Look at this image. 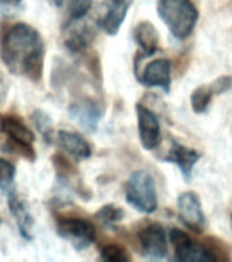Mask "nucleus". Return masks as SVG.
<instances>
[{
  "instance_id": "obj_3",
  "label": "nucleus",
  "mask_w": 232,
  "mask_h": 262,
  "mask_svg": "<svg viewBox=\"0 0 232 262\" xmlns=\"http://www.w3.org/2000/svg\"><path fill=\"white\" fill-rule=\"evenodd\" d=\"M124 195L127 204L138 212L151 214L157 210L159 201H157L156 183L153 176L147 171L138 169L131 173L126 182Z\"/></svg>"
},
{
  "instance_id": "obj_10",
  "label": "nucleus",
  "mask_w": 232,
  "mask_h": 262,
  "mask_svg": "<svg viewBox=\"0 0 232 262\" xmlns=\"http://www.w3.org/2000/svg\"><path fill=\"white\" fill-rule=\"evenodd\" d=\"M139 245L143 254L152 259H164L168 254L167 233L159 223H152L138 232Z\"/></svg>"
},
{
  "instance_id": "obj_21",
  "label": "nucleus",
  "mask_w": 232,
  "mask_h": 262,
  "mask_svg": "<svg viewBox=\"0 0 232 262\" xmlns=\"http://www.w3.org/2000/svg\"><path fill=\"white\" fill-rule=\"evenodd\" d=\"M16 168L8 160L0 157V190L6 194L14 190Z\"/></svg>"
},
{
  "instance_id": "obj_17",
  "label": "nucleus",
  "mask_w": 232,
  "mask_h": 262,
  "mask_svg": "<svg viewBox=\"0 0 232 262\" xmlns=\"http://www.w3.org/2000/svg\"><path fill=\"white\" fill-rule=\"evenodd\" d=\"M133 38L135 44L139 47L143 56H152L159 49V32L155 28V25L149 20H142L133 29Z\"/></svg>"
},
{
  "instance_id": "obj_24",
  "label": "nucleus",
  "mask_w": 232,
  "mask_h": 262,
  "mask_svg": "<svg viewBox=\"0 0 232 262\" xmlns=\"http://www.w3.org/2000/svg\"><path fill=\"white\" fill-rule=\"evenodd\" d=\"M210 88H212L215 96L225 93V92L232 89V78L228 75H223V77L217 78L215 82H212Z\"/></svg>"
},
{
  "instance_id": "obj_23",
  "label": "nucleus",
  "mask_w": 232,
  "mask_h": 262,
  "mask_svg": "<svg viewBox=\"0 0 232 262\" xmlns=\"http://www.w3.org/2000/svg\"><path fill=\"white\" fill-rule=\"evenodd\" d=\"M94 0H69V20L83 19Z\"/></svg>"
},
{
  "instance_id": "obj_2",
  "label": "nucleus",
  "mask_w": 232,
  "mask_h": 262,
  "mask_svg": "<svg viewBox=\"0 0 232 262\" xmlns=\"http://www.w3.org/2000/svg\"><path fill=\"white\" fill-rule=\"evenodd\" d=\"M157 15L176 40H186L200 18L193 0H157Z\"/></svg>"
},
{
  "instance_id": "obj_27",
  "label": "nucleus",
  "mask_w": 232,
  "mask_h": 262,
  "mask_svg": "<svg viewBox=\"0 0 232 262\" xmlns=\"http://www.w3.org/2000/svg\"><path fill=\"white\" fill-rule=\"evenodd\" d=\"M231 228H232V214H231Z\"/></svg>"
},
{
  "instance_id": "obj_19",
  "label": "nucleus",
  "mask_w": 232,
  "mask_h": 262,
  "mask_svg": "<svg viewBox=\"0 0 232 262\" xmlns=\"http://www.w3.org/2000/svg\"><path fill=\"white\" fill-rule=\"evenodd\" d=\"M32 120L34 127H36V130L40 133L41 138L44 139L48 145L49 143H52L53 137H55L52 118H51L45 111L34 110L32 114Z\"/></svg>"
},
{
  "instance_id": "obj_11",
  "label": "nucleus",
  "mask_w": 232,
  "mask_h": 262,
  "mask_svg": "<svg viewBox=\"0 0 232 262\" xmlns=\"http://www.w3.org/2000/svg\"><path fill=\"white\" fill-rule=\"evenodd\" d=\"M69 116L86 133H96L102 118V108L93 100H82L69 106Z\"/></svg>"
},
{
  "instance_id": "obj_25",
  "label": "nucleus",
  "mask_w": 232,
  "mask_h": 262,
  "mask_svg": "<svg viewBox=\"0 0 232 262\" xmlns=\"http://www.w3.org/2000/svg\"><path fill=\"white\" fill-rule=\"evenodd\" d=\"M19 3H20V0H0V6H3V7H7V8L16 7Z\"/></svg>"
},
{
  "instance_id": "obj_18",
  "label": "nucleus",
  "mask_w": 232,
  "mask_h": 262,
  "mask_svg": "<svg viewBox=\"0 0 232 262\" xmlns=\"http://www.w3.org/2000/svg\"><path fill=\"white\" fill-rule=\"evenodd\" d=\"M124 210L120 206L114 204H107L98 209L94 217L102 227L106 228H115L120 221L124 219Z\"/></svg>"
},
{
  "instance_id": "obj_14",
  "label": "nucleus",
  "mask_w": 232,
  "mask_h": 262,
  "mask_svg": "<svg viewBox=\"0 0 232 262\" xmlns=\"http://www.w3.org/2000/svg\"><path fill=\"white\" fill-rule=\"evenodd\" d=\"M7 204L10 213L15 220L20 236L26 239V241H32L34 219H33L30 209L26 205V202L16 194L15 190H12L11 192L7 194Z\"/></svg>"
},
{
  "instance_id": "obj_16",
  "label": "nucleus",
  "mask_w": 232,
  "mask_h": 262,
  "mask_svg": "<svg viewBox=\"0 0 232 262\" xmlns=\"http://www.w3.org/2000/svg\"><path fill=\"white\" fill-rule=\"evenodd\" d=\"M79 20H69L65 45L71 53H83L93 41L94 33L88 25H78Z\"/></svg>"
},
{
  "instance_id": "obj_26",
  "label": "nucleus",
  "mask_w": 232,
  "mask_h": 262,
  "mask_svg": "<svg viewBox=\"0 0 232 262\" xmlns=\"http://www.w3.org/2000/svg\"><path fill=\"white\" fill-rule=\"evenodd\" d=\"M53 4L56 6V7H61L63 6V3H65V0H52Z\"/></svg>"
},
{
  "instance_id": "obj_5",
  "label": "nucleus",
  "mask_w": 232,
  "mask_h": 262,
  "mask_svg": "<svg viewBox=\"0 0 232 262\" xmlns=\"http://www.w3.org/2000/svg\"><path fill=\"white\" fill-rule=\"evenodd\" d=\"M57 233L78 251L86 250L96 241V228L81 217H61L57 220Z\"/></svg>"
},
{
  "instance_id": "obj_20",
  "label": "nucleus",
  "mask_w": 232,
  "mask_h": 262,
  "mask_svg": "<svg viewBox=\"0 0 232 262\" xmlns=\"http://www.w3.org/2000/svg\"><path fill=\"white\" fill-rule=\"evenodd\" d=\"M215 96L210 85H202L198 86L193 90L192 96H190V101H192V108L196 114H204L206 112L210 105L212 97Z\"/></svg>"
},
{
  "instance_id": "obj_12",
  "label": "nucleus",
  "mask_w": 232,
  "mask_h": 262,
  "mask_svg": "<svg viewBox=\"0 0 232 262\" xmlns=\"http://www.w3.org/2000/svg\"><path fill=\"white\" fill-rule=\"evenodd\" d=\"M138 81L146 88H161L168 93L171 89V61L164 57L151 61L138 77Z\"/></svg>"
},
{
  "instance_id": "obj_8",
  "label": "nucleus",
  "mask_w": 232,
  "mask_h": 262,
  "mask_svg": "<svg viewBox=\"0 0 232 262\" xmlns=\"http://www.w3.org/2000/svg\"><path fill=\"white\" fill-rule=\"evenodd\" d=\"M141 145L146 150H155L161 142V126L157 115L142 104L135 105Z\"/></svg>"
},
{
  "instance_id": "obj_7",
  "label": "nucleus",
  "mask_w": 232,
  "mask_h": 262,
  "mask_svg": "<svg viewBox=\"0 0 232 262\" xmlns=\"http://www.w3.org/2000/svg\"><path fill=\"white\" fill-rule=\"evenodd\" d=\"M178 214L184 227L193 232H204L206 220L201 205L200 196L194 191H184L178 196Z\"/></svg>"
},
{
  "instance_id": "obj_6",
  "label": "nucleus",
  "mask_w": 232,
  "mask_h": 262,
  "mask_svg": "<svg viewBox=\"0 0 232 262\" xmlns=\"http://www.w3.org/2000/svg\"><path fill=\"white\" fill-rule=\"evenodd\" d=\"M170 241L174 246L175 259L179 262H216L217 258L209 247L200 245L182 229L172 228Z\"/></svg>"
},
{
  "instance_id": "obj_4",
  "label": "nucleus",
  "mask_w": 232,
  "mask_h": 262,
  "mask_svg": "<svg viewBox=\"0 0 232 262\" xmlns=\"http://www.w3.org/2000/svg\"><path fill=\"white\" fill-rule=\"evenodd\" d=\"M0 128L8 137L10 149L12 151H18L25 159H36V151L33 149L34 134L24 123V120L12 115H7L0 119Z\"/></svg>"
},
{
  "instance_id": "obj_1",
  "label": "nucleus",
  "mask_w": 232,
  "mask_h": 262,
  "mask_svg": "<svg viewBox=\"0 0 232 262\" xmlns=\"http://www.w3.org/2000/svg\"><path fill=\"white\" fill-rule=\"evenodd\" d=\"M44 57V40L37 29L25 22L8 28L0 44V59L10 73L30 81H40Z\"/></svg>"
},
{
  "instance_id": "obj_28",
  "label": "nucleus",
  "mask_w": 232,
  "mask_h": 262,
  "mask_svg": "<svg viewBox=\"0 0 232 262\" xmlns=\"http://www.w3.org/2000/svg\"><path fill=\"white\" fill-rule=\"evenodd\" d=\"M0 223H2V220H0Z\"/></svg>"
},
{
  "instance_id": "obj_13",
  "label": "nucleus",
  "mask_w": 232,
  "mask_h": 262,
  "mask_svg": "<svg viewBox=\"0 0 232 262\" xmlns=\"http://www.w3.org/2000/svg\"><path fill=\"white\" fill-rule=\"evenodd\" d=\"M201 159V153L197 151L196 149L192 147L183 146L179 142H172L170 150H168L167 156L164 157V161L167 163L175 164L176 167L179 168L182 172V176L186 182L192 180L193 168L196 167V164L198 163V160Z\"/></svg>"
},
{
  "instance_id": "obj_15",
  "label": "nucleus",
  "mask_w": 232,
  "mask_h": 262,
  "mask_svg": "<svg viewBox=\"0 0 232 262\" xmlns=\"http://www.w3.org/2000/svg\"><path fill=\"white\" fill-rule=\"evenodd\" d=\"M57 145L73 159L81 160L89 159L92 156V147L81 134L69 130H59L56 133Z\"/></svg>"
},
{
  "instance_id": "obj_9",
  "label": "nucleus",
  "mask_w": 232,
  "mask_h": 262,
  "mask_svg": "<svg viewBox=\"0 0 232 262\" xmlns=\"http://www.w3.org/2000/svg\"><path fill=\"white\" fill-rule=\"evenodd\" d=\"M134 0H102L98 25L108 36H116Z\"/></svg>"
},
{
  "instance_id": "obj_22",
  "label": "nucleus",
  "mask_w": 232,
  "mask_h": 262,
  "mask_svg": "<svg viewBox=\"0 0 232 262\" xmlns=\"http://www.w3.org/2000/svg\"><path fill=\"white\" fill-rule=\"evenodd\" d=\"M100 258L107 262H129L131 259L127 250L118 245L104 246L100 250Z\"/></svg>"
}]
</instances>
